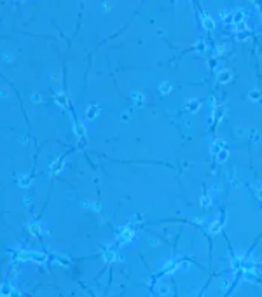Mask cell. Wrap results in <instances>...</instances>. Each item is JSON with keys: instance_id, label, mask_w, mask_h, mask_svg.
Instances as JSON below:
<instances>
[{"instance_id": "cell-1", "label": "cell", "mask_w": 262, "mask_h": 297, "mask_svg": "<svg viewBox=\"0 0 262 297\" xmlns=\"http://www.w3.org/2000/svg\"><path fill=\"white\" fill-rule=\"evenodd\" d=\"M19 259H23V261H33V262H46L47 255H44V253H37V252H21L19 253Z\"/></svg>"}, {"instance_id": "cell-2", "label": "cell", "mask_w": 262, "mask_h": 297, "mask_svg": "<svg viewBox=\"0 0 262 297\" xmlns=\"http://www.w3.org/2000/svg\"><path fill=\"white\" fill-rule=\"evenodd\" d=\"M133 236H135V232H133V227H131V225H128V227H124V229H122V232L119 234V240H121L122 243H126V241H129V240L133 238Z\"/></svg>"}, {"instance_id": "cell-3", "label": "cell", "mask_w": 262, "mask_h": 297, "mask_svg": "<svg viewBox=\"0 0 262 297\" xmlns=\"http://www.w3.org/2000/svg\"><path fill=\"white\" fill-rule=\"evenodd\" d=\"M131 100H133L136 107H143V103H145V96L142 93H131Z\"/></svg>"}, {"instance_id": "cell-4", "label": "cell", "mask_w": 262, "mask_h": 297, "mask_svg": "<svg viewBox=\"0 0 262 297\" xmlns=\"http://www.w3.org/2000/svg\"><path fill=\"white\" fill-rule=\"evenodd\" d=\"M98 112H100V107H98V105H89V107H87V110H86V117H87V119H95V117L98 115Z\"/></svg>"}, {"instance_id": "cell-5", "label": "cell", "mask_w": 262, "mask_h": 297, "mask_svg": "<svg viewBox=\"0 0 262 297\" xmlns=\"http://www.w3.org/2000/svg\"><path fill=\"white\" fill-rule=\"evenodd\" d=\"M56 101L61 105V107H67L68 105V96H67V93H56Z\"/></svg>"}, {"instance_id": "cell-6", "label": "cell", "mask_w": 262, "mask_h": 297, "mask_svg": "<svg viewBox=\"0 0 262 297\" xmlns=\"http://www.w3.org/2000/svg\"><path fill=\"white\" fill-rule=\"evenodd\" d=\"M224 147H226V142L224 140H217L211 145V151H213V154H218L220 151H224Z\"/></svg>"}, {"instance_id": "cell-7", "label": "cell", "mask_w": 262, "mask_h": 297, "mask_svg": "<svg viewBox=\"0 0 262 297\" xmlns=\"http://www.w3.org/2000/svg\"><path fill=\"white\" fill-rule=\"evenodd\" d=\"M74 131L77 135V138H84L86 136V130H84V126L79 124V122H74Z\"/></svg>"}, {"instance_id": "cell-8", "label": "cell", "mask_w": 262, "mask_h": 297, "mask_svg": "<svg viewBox=\"0 0 262 297\" xmlns=\"http://www.w3.org/2000/svg\"><path fill=\"white\" fill-rule=\"evenodd\" d=\"M187 110L198 112V110H199V101H198V100H189V101H187Z\"/></svg>"}, {"instance_id": "cell-9", "label": "cell", "mask_w": 262, "mask_h": 297, "mask_svg": "<svg viewBox=\"0 0 262 297\" xmlns=\"http://www.w3.org/2000/svg\"><path fill=\"white\" fill-rule=\"evenodd\" d=\"M218 80H220V82H229L231 80V72L229 70H222L220 74H218Z\"/></svg>"}, {"instance_id": "cell-10", "label": "cell", "mask_w": 262, "mask_h": 297, "mask_svg": "<svg viewBox=\"0 0 262 297\" xmlns=\"http://www.w3.org/2000/svg\"><path fill=\"white\" fill-rule=\"evenodd\" d=\"M203 25H205L208 30H213V28H215V25H213L211 18H210V16H206V14H203Z\"/></svg>"}, {"instance_id": "cell-11", "label": "cell", "mask_w": 262, "mask_h": 297, "mask_svg": "<svg viewBox=\"0 0 262 297\" xmlns=\"http://www.w3.org/2000/svg\"><path fill=\"white\" fill-rule=\"evenodd\" d=\"M159 91L163 93V95H168L169 91H171V82H168V80H164L161 86H159Z\"/></svg>"}, {"instance_id": "cell-12", "label": "cell", "mask_w": 262, "mask_h": 297, "mask_svg": "<svg viewBox=\"0 0 262 297\" xmlns=\"http://www.w3.org/2000/svg\"><path fill=\"white\" fill-rule=\"evenodd\" d=\"M28 229L32 231V234H40V232H42V227H40V224H37V222H32V224L28 225Z\"/></svg>"}, {"instance_id": "cell-13", "label": "cell", "mask_w": 262, "mask_h": 297, "mask_svg": "<svg viewBox=\"0 0 262 297\" xmlns=\"http://www.w3.org/2000/svg\"><path fill=\"white\" fill-rule=\"evenodd\" d=\"M220 229H222V222H220V220H215V222L210 225V232H218Z\"/></svg>"}, {"instance_id": "cell-14", "label": "cell", "mask_w": 262, "mask_h": 297, "mask_svg": "<svg viewBox=\"0 0 262 297\" xmlns=\"http://www.w3.org/2000/svg\"><path fill=\"white\" fill-rule=\"evenodd\" d=\"M217 159L220 161V163H224V161L227 159V151H226V148H224V151H220V152L217 154Z\"/></svg>"}, {"instance_id": "cell-15", "label": "cell", "mask_w": 262, "mask_h": 297, "mask_svg": "<svg viewBox=\"0 0 262 297\" xmlns=\"http://www.w3.org/2000/svg\"><path fill=\"white\" fill-rule=\"evenodd\" d=\"M248 133H250V138H252L253 142H257V140H259V131H257V130H250Z\"/></svg>"}, {"instance_id": "cell-16", "label": "cell", "mask_w": 262, "mask_h": 297, "mask_svg": "<svg viewBox=\"0 0 262 297\" xmlns=\"http://www.w3.org/2000/svg\"><path fill=\"white\" fill-rule=\"evenodd\" d=\"M19 185H21V187H28V185H30V177H26V178H19Z\"/></svg>"}, {"instance_id": "cell-17", "label": "cell", "mask_w": 262, "mask_h": 297, "mask_svg": "<svg viewBox=\"0 0 262 297\" xmlns=\"http://www.w3.org/2000/svg\"><path fill=\"white\" fill-rule=\"evenodd\" d=\"M105 259L107 261H114L115 259V253L114 252H105Z\"/></svg>"}, {"instance_id": "cell-18", "label": "cell", "mask_w": 262, "mask_h": 297, "mask_svg": "<svg viewBox=\"0 0 262 297\" xmlns=\"http://www.w3.org/2000/svg\"><path fill=\"white\" fill-rule=\"evenodd\" d=\"M250 98H252V100H259V98H260V93H259L257 89H253V91L250 93Z\"/></svg>"}, {"instance_id": "cell-19", "label": "cell", "mask_w": 262, "mask_h": 297, "mask_svg": "<svg viewBox=\"0 0 262 297\" xmlns=\"http://www.w3.org/2000/svg\"><path fill=\"white\" fill-rule=\"evenodd\" d=\"M201 203H203V206H210V198L208 196H203L201 198Z\"/></svg>"}, {"instance_id": "cell-20", "label": "cell", "mask_w": 262, "mask_h": 297, "mask_svg": "<svg viewBox=\"0 0 262 297\" xmlns=\"http://www.w3.org/2000/svg\"><path fill=\"white\" fill-rule=\"evenodd\" d=\"M89 208H91V210H95V211H98V210H100V205H98V203H91V206H89Z\"/></svg>"}, {"instance_id": "cell-21", "label": "cell", "mask_w": 262, "mask_h": 297, "mask_svg": "<svg viewBox=\"0 0 262 297\" xmlns=\"http://www.w3.org/2000/svg\"><path fill=\"white\" fill-rule=\"evenodd\" d=\"M9 96V93H7V89H2V98H7Z\"/></svg>"}]
</instances>
